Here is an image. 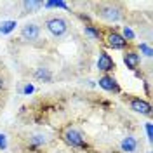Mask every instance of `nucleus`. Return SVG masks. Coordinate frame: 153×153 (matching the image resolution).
<instances>
[{"mask_svg": "<svg viewBox=\"0 0 153 153\" xmlns=\"http://www.w3.org/2000/svg\"><path fill=\"white\" fill-rule=\"evenodd\" d=\"M44 25H45V30H47L54 38H65L68 33L71 31L70 21H68L66 18H63V16H57V14L45 18Z\"/></svg>", "mask_w": 153, "mask_h": 153, "instance_id": "obj_1", "label": "nucleus"}, {"mask_svg": "<svg viewBox=\"0 0 153 153\" xmlns=\"http://www.w3.org/2000/svg\"><path fill=\"white\" fill-rule=\"evenodd\" d=\"M96 16L108 23H117L124 18V10L118 4H97L96 5Z\"/></svg>", "mask_w": 153, "mask_h": 153, "instance_id": "obj_2", "label": "nucleus"}, {"mask_svg": "<svg viewBox=\"0 0 153 153\" xmlns=\"http://www.w3.org/2000/svg\"><path fill=\"white\" fill-rule=\"evenodd\" d=\"M63 141L68 144V146H71V148H75V150H85L87 148V139L84 132L82 131H78L76 127H68L66 131L63 132Z\"/></svg>", "mask_w": 153, "mask_h": 153, "instance_id": "obj_3", "label": "nucleus"}, {"mask_svg": "<svg viewBox=\"0 0 153 153\" xmlns=\"http://www.w3.org/2000/svg\"><path fill=\"white\" fill-rule=\"evenodd\" d=\"M19 35H21V38L25 42L33 44V42H37L38 38H40V26H38L37 23H26V25L21 26V33Z\"/></svg>", "mask_w": 153, "mask_h": 153, "instance_id": "obj_4", "label": "nucleus"}, {"mask_svg": "<svg viewBox=\"0 0 153 153\" xmlns=\"http://www.w3.org/2000/svg\"><path fill=\"white\" fill-rule=\"evenodd\" d=\"M106 44H108L110 49H115V51H122V49H125L129 45V42H127L118 31H108V35H106Z\"/></svg>", "mask_w": 153, "mask_h": 153, "instance_id": "obj_5", "label": "nucleus"}, {"mask_svg": "<svg viewBox=\"0 0 153 153\" xmlns=\"http://www.w3.org/2000/svg\"><path fill=\"white\" fill-rule=\"evenodd\" d=\"M129 106H131V110L136 111V113L146 115V117L152 115V106H150V103L141 99V97H129Z\"/></svg>", "mask_w": 153, "mask_h": 153, "instance_id": "obj_6", "label": "nucleus"}, {"mask_svg": "<svg viewBox=\"0 0 153 153\" xmlns=\"http://www.w3.org/2000/svg\"><path fill=\"white\" fill-rule=\"evenodd\" d=\"M97 70H99V71H105V73H110V71L115 70L113 57L110 56L106 51H101V52H99V57H97Z\"/></svg>", "mask_w": 153, "mask_h": 153, "instance_id": "obj_7", "label": "nucleus"}, {"mask_svg": "<svg viewBox=\"0 0 153 153\" xmlns=\"http://www.w3.org/2000/svg\"><path fill=\"white\" fill-rule=\"evenodd\" d=\"M120 150L124 153H137L139 152V139L136 136H125L120 141Z\"/></svg>", "mask_w": 153, "mask_h": 153, "instance_id": "obj_8", "label": "nucleus"}, {"mask_svg": "<svg viewBox=\"0 0 153 153\" xmlns=\"http://www.w3.org/2000/svg\"><path fill=\"white\" fill-rule=\"evenodd\" d=\"M99 87H103L108 92H115V94H120V85L118 82L115 80L111 75H103L99 78Z\"/></svg>", "mask_w": 153, "mask_h": 153, "instance_id": "obj_9", "label": "nucleus"}, {"mask_svg": "<svg viewBox=\"0 0 153 153\" xmlns=\"http://www.w3.org/2000/svg\"><path fill=\"white\" fill-rule=\"evenodd\" d=\"M124 63L129 70H137L141 65V56L136 51H125L124 52Z\"/></svg>", "mask_w": 153, "mask_h": 153, "instance_id": "obj_10", "label": "nucleus"}, {"mask_svg": "<svg viewBox=\"0 0 153 153\" xmlns=\"http://www.w3.org/2000/svg\"><path fill=\"white\" fill-rule=\"evenodd\" d=\"M21 7H23V14H31V12H37L44 7V2H35V0H26V2H23L21 4Z\"/></svg>", "mask_w": 153, "mask_h": 153, "instance_id": "obj_11", "label": "nucleus"}, {"mask_svg": "<svg viewBox=\"0 0 153 153\" xmlns=\"http://www.w3.org/2000/svg\"><path fill=\"white\" fill-rule=\"evenodd\" d=\"M33 76L37 78L38 82H51V80H52V73H51L49 68H37L35 73H33Z\"/></svg>", "mask_w": 153, "mask_h": 153, "instance_id": "obj_12", "label": "nucleus"}, {"mask_svg": "<svg viewBox=\"0 0 153 153\" xmlns=\"http://www.w3.org/2000/svg\"><path fill=\"white\" fill-rule=\"evenodd\" d=\"M84 31H85L87 37H91L92 40H101V30H99V26L87 25V26H84Z\"/></svg>", "mask_w": 153, "mask_h": 153, "instance_id": "obj_13", "label": "nucleus"}, {"mask_svg": "<svg viewBox=\"0 0 153 153\" xmlns=\"http://www.w3.org/2000/svg\"><path fill=\"white\" fill-rule=\"evenodd\" d=\"M137 49H139V51H141V52H143V56H146V57H152V54H153V51H152V47H150V45H148V44H139V45H137Z\"/></svg>", "mask_w": 153, "mask_h": 153, "instance_id": "obj_14", "label": "nucleus"}, {"mask_svg": "<svg viewBox=\"0 0 153 153\" xmlns=\"http://www.w3.org/2000/svg\"><path fill=\"white\" fill-rule=\"evenodd\" d=\"M122 37H124L125 40H127V42H129V40H132V38H134L132 30L129 28V26H124V35H122Z\"/></svg>", "mask_w": 153, "mask_h": 153, "instance_id": "obj_15", "label": "nucleus"}, {"mask_svg": "<svg viewBox=\"0 0 153 153\" xmlns=\"http://www.w3.org/2000/svg\"><path fill=\"white\" fill-rule=\"evenodd\" d=\"M14 25H16V23H12V21H10V23H5L4 28H0V31H2V33H9L10 30L14 28Z\"/></svg>", "mask_w": 153, "mask_h": 153, "instance_id": "obj_16", "label": "nucleus"}, {"mask_svg": "<svg viewBox=\"0 0 153 153\" xmlns=\"http://www.w3.org/2000/svg\"><path fill=\"white\" fill-rule=\"evenodd\" d=\"M146 131H148V137L152 139V124H148V125H146Z\"/></svg>", "mask_w": 153, "mask_h": 153, "instance_id": "obj_17", "label": "nucleus"}, {"mask_svg": "<svg viewBox=\"0 0 153 153\" xmlns=\"http://www.w3.org/2000/svg\"><path fill=\"white\" fill-rule=\"evenodd\" d=\"M4 85H5V82H4V76L0 75V91L4 89Z\"/></svg>", "mask_w": 153, "mask_h": 153, "instance_id": "obj_18", "label": "nucleus"}, {"mask_svg": "<svg viewBox=\"0 0 153 153\" xmlns=\"http://www.w3.org/2000/svg\"><path fill=\"white\" fill-rule=\"evenodd\" d=\"M148 153H152V152H148Z\"/></svg>", "mask_w": 153, "mask_h": 153, "instance_id": "obj_19", "label": "nucleus"}]
</instances>
